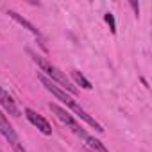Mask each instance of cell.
<instances>
[{
  "instance_id": "6da1fadb",
  "label": "cell",
  "mask_w": 152,
  "mask_h": 152,
  "mask_svg": "<svg viewBox=\"0 0 152 152\" xmlns=\"http://www.w3.org/2000/svg\"><path fill=\"white\" fill-rule=\"evenodd\" d=\"M38 79L41 81V84H43V88H45L47 91H50L57 100L64 102V104H66V107H70V109H72L75 115H77L81 120H84V122H86L90 127H93L97 132H104V127H102V125H100V124H99V122H97V120H95V118L86 111V109H84V107H81V104H77V100H73V99L64 91V90H61L57 84H54L50 79H47L43 73H39V75H38Z\"/></svg>"
},
{
  "instance_id": "7a4b0ae2",
  "label": "cell",
  "mask_w": 152,
  "mask_h": 152,
  "mask_svg": "<svg viewBox=\"0 0 152 152\" xmlns=\"http://www.w3.org/2000/svg\"><path fill=\"white\" fill-rule=\"evenodd\" d=\"M27 52H29V56L32 57V61H34V63L39 66V72L45 75L47 79H50V81H52L54 84H57L61 90H64V91H70L72 95H77V93H79V91H77V88H75V86L70 83V79L66 77V75H64V72H61L57 66H54L52 63H48L45 57H41L39 54H36L34 50H31V48H29Z\"/></svg>"
},
{
  "instance_id": "3957f363",
  "label": "cell",
  "mask_w": 152,
  "mask_h": 152,
  "mask_svg": "<svg viewBox=\"0 0 152 152\" xmlns=\"http://www.w3.org/2000/svg\"><path fill=\"white\" fill-rule=\"evenodd\" d=\"M48 107H50V111L57 116V120H59V122H63V124H64V125H66V127L75 134V136H79V138L83 140V138L88 134V132L79 125V122L75 120V118L66 111V109H63L61 106H57V104H54V102H50V104H48Z\"/></svg>"
},
{
  "instance_id": "277c9868",
  "label": "cell",
  "mask_w": 152,
  "mask_h": 152,
  "mask_svg": "<svg viewBox=\"0 0 152 152\" xmlns=\"http://www.w3.org/2000/svg\"><path fill=\"white\" fill-rule=\"evenodd\" d=\"M0 134L7 140V143L13 147L15 152H27V148L23 147V141L20 140V136L16 134L15 127L9 124V120L6 118V115L2 111H0Z\"/></svg>"
},
{
  "instance_id": "5b68a950",
  "label": "cell",
  "mask_w": 152,
  "mask_h": 152,
  "mask_svg": "<svg viewBox=\"0 0 152 152\" xmlns=\"http://www.w3.org/2000/svg\"><path fill=\"white\" fill-rule=\"evenodd\" d=\"M25 118H27L41 134H45V136H50V134H52V125H50V122H48L45 116H41L38 111H34V109H31V107H25Z\"/></svg>"
},
{
  "instance_id": "8992f818",
  "label": "cell",
  "mask_w": 152,
  "mask_h": 152,
  "mask_svg": "<svg viewBox=\"0 0 152 152\" xmlns=\"http://www.w3.org/2000/svg\"><path fill=\"white\" fill-rule=\"evenodd\" d=\"M7 15H9V18H13L16 23H20L22 27H25V29H27V31H29V32H31L38 41H39L41 48H43V50H47V47H45V39H43V34H41V31H39V29H36V25H34V23H31L27 18H23L20 13H16V11H13V9H9V11H7Z\"/></svg>"
},
{
  "instance_id": "52a82bcc",
  "label": "cell",
  "mask_w": 152,
  "mask_h": 152,
  "mask_svg": "<svg viewBox=\"0 0 152 152\" xmlns=\"http://www.w3.org/2000/svg\"><path fill=\"white\" fill-rule=\"evenodd\" d=\"M0 106H2L11 116H20L22 113H20V109H18V104H16V100H15V97L13 95H9V91H6L2 86H0Z\"/></svg>"
},
{
  "instance_id": "ba28073f",
  "label": "cell",
  "mask_w": 152,
  "mask_h": 152,
  "mask_svg": "<svg viewBox=\"0 0 152 152\" xmlns=\"http://www.w3.org/2000/svg\"><path fill=\"white\" fill-rule=\"evenodd\" d=\"M83 141H84V145H86L91 152H109V150L106 148V145H104L100 140L93 138L91 134H86V136L83 138Z\"/></svg>"
},
{
  "instance_id": "9c48e42d",
  "label": "cell",
  "mask_w": 152,
  "mask_h": 152,
  "mask_svg": "<svg viewBox=\"0 0 152 152\" xmlns=\"http://www.w3.org/2000/svg\"><path fill=\"white\" fill-rule=\"evenodd\" d=\"M72 79H73V83L77 84V86H81V88H84V90H91V88H93L91 83L84 77L79 70H72Z\"/></svg>"
},
{
  "instance_id": "30bf717a",
  "label": "cell",
  "mask_w": 152,
  "mask_h": 152,
  "mask_svg": "<svg viewBox=\"0 0 152 152\" xmlns=\"http://www.w3.org/2000/svg\"><path fill=\"white\" fill-rule=\"evenodd\" d=\"M104 22L109 25L111 32H113V34H116V22H115V15H113V13H106V15H104Z\"/></svg>"
},
{
  "instance_id": "8fae6325",
  "label": "cell",
  "mask_w": 152,
  "mask_h": 152,
  "mask_svg": "<svg viewBox=\"0 0 152 152\" xmlns=\"http://www.w3.org/2000/svg\"><path fill=\"white\" fill-rule=\"evenodd\" d=\"M131 7H132L134 15H136V18H138V16H140V4L136 2V0H131Z\"/></svg>"
},
{
  "instance_id": "7c38bea8",
  "label": "cell",
  "mask_w": 152,
  "mask_h": 152,
  "mask_svg": "<svg viewBox=\"0 0 152 152\" xmlns=\"http://www.w3.org/2000/svg\"><path fill=\"white\" fill-rule=\"evenodd\" d=\"M0 152H2V150H0Z\"/></svg>"
}]
</instances>
